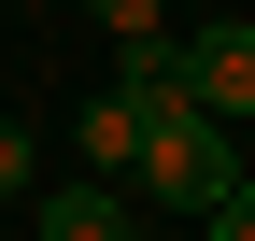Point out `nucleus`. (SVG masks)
Segmentation results:
<instances>
[{"label":"nucleus","mask_w":255,"mask_h":241,"mask_svg":"<svg viewBox=\"0 0 255 241\" xmlns=\"http://www.w3.org/2000/svg\"><path fill=\"white\" fill-rule=\"evenodd\" d=\"M227 185H241V156H227V114H170V128L142 142V199H156V213H213Z\"/></svg>","instance_id":"f257e3e1"},{"label":"nucleus","mask_w":255,"mask_h":241,"mask_svg":"<svg viewBox=\"0 0 255 241\" xmlns=\"http://www.w3.org/2000/svg\"><path fill=\"white\" fill-rule=\"evenodd\" d=\"M184 57H199V114H227V128H241V114H255V28H199Z\"/></svg>","instance_id":"f03ea898"},{"label":"nucleus","mask_w":255,"mask_h":241,"mask_svg":"<svg viewBox=\"0 0 255 241\" xmlns=\"http://www.w3.org/2000/svg\"><path fill=\"white\" fill-rule=\"evenodd\" d=\"M43 241H128V185H100V170L57 185V199H43Z\"/></svg>","instance_id":"7ed1b4c3"},{"label":"nucleus","mask_w":255,"mask_h":241,"mask_svg":"<svg viewBox=\"0 0 255 241\" xmlns=\"http://www.w3.org/2000/svg\"><path fill=\"white\" fill-rule=\"evenodd\" d=\"M142 114H128V100H85V170H100V185H142Z\"/></svg>","instance_id":"20e7f679"},{"label":"nucleus","mask_w":255,"mask_h":241,"mask_svg":"<svg viewBox=\"0 0 255 241\" xmlns=\"http://www.w3.org/2000/svg\"><path fill=\"white\" fill-rule=\"evenodd\" d=\"M199 241H255V185H227V199H213V213H199Z\"/></svg>","instance_id":"39448f33"},{"label":"nucleus","mask_w":255,"mask_h":241,"mask_svg":"<svg viewBox=\"0 0 255 241\" xmlns=\"http://www.w3.org/2000/svg\"><path fill=\"white\" fill-rule=\"evenodd\" d=\"M14 185H43V142H28V128H0V199H14Z\"/></svg>","instance_id":"423d86ee"},{"label":"nucleus","mask_w":255,"mask_h":241,"mask_svg":"<svg viewBox=\"0 0 255 241\" xmlns=\"http://www.w3.org/2000/svg\"><path fill=\"white\" fill-rule=\"evenodd\" d=\"M85 14H100L114 43H156V0H85Z\"/></svg>","instance_id":"0eeeda50"}]
</instances>
